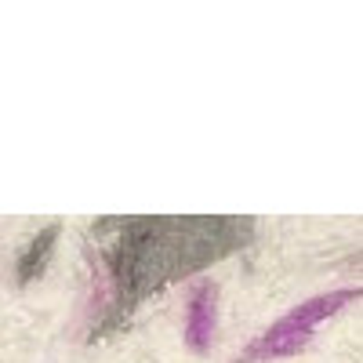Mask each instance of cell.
<instances>
[{
    "label": "cell",
    "instance_id": "2",
    "mask_svg": "<svg viewBox=\"0 0 363 363\" xmlns=\"http://www.w3.org/2000/svg\"><path fill=\"white\" fill-rule=\"evenodd\" d=\"M51 247H55V229H44L33 244L22 251V258H18V280H22V284H29L33 277H40V272H44Z\"/></svg>",
    "mask_w": 363,
    "mask_h": 363
},
{
    "label": "cell",
    "instance_id": "1",
    "mask_svg": "<svg viewBox=\"0 0 363 363\" xmlns=\"http://www.w3.org/2000/svg\"><path fill=\"white\" fill-rule=\"evenodd\" d=\"M247 218H131L120 225L106 262L113 272V313L124 320L149 291L240 251L251 240Z\"/></svg>",
    "mask_w": 363,
    "mask_h": 363
}]
</instances>
